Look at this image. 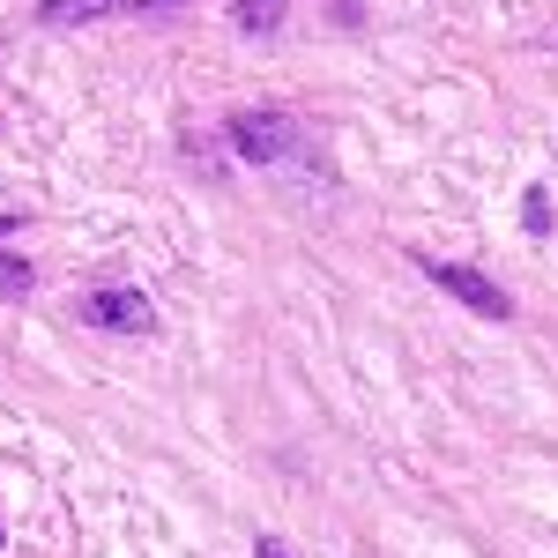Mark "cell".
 Segmentation results:
<instances>
[{
    "mask_svg": "<svg viewBox=\"0 0 558 558\" xmlns=\"http://www.w3.org/2000/svg\"><path fill=\"white\" fill-rule=\"evenodd\" d=\"M128 8H186V0H128Z\"/></svg>",
    "mask_w": 558,
    "mask_h": 558,
    "instance_id": "9c48e42d",
    "label": "cell"
},
{
    "mask_svg": "<svg viewBox=\"0 0 558 558\" xmlns=\"http://www.w3.org/2000/svg\"><path fill=\"white\" fill-rule=\"evenodd\" d=\"M83 320L105 328V336H149V328H157V305L142 299V291H89Z\"/></svg>",
    "mask_w": 558,
    "mask_h": 558,
    "instance_id": "3957f363",
    "label": "cell"
},
{
    "mask_svg": "<svg viewBox=\"0 0 558 558\" xmlns=\"http://www.w3.org/2000/svg\"><path fill=\"white\" fill-rule=\"evenodd\" d=\"M0 544H8V529H0Z\"/></svg>",
    "mask_w": 558,
    "mask_h": 558,
    "instance_id": "30bf717a",
    "label": "cell"
},
{
    "mask_svg": "<svg viewBox=\"0 0 558 558\" xmlns=\"http://www.w3.org/2000/svg\"><path fill=\"white\" fill-rule=\"evenodd\" d=\"M521 223H529V239H544V231H551V194H544V186H529V202H521Z\"/></svg>",
    "mask_w": 558,
    "mask_h": 558,
    "instance_id": "52a82bcc",
    "label": "cell"
},
{
    "mask_svg": "<svg viewBox=\"0 0 558 558\" xmlns=\"http://www.w3.org/2000/svg\"><path fill=\"white\" fill-rule=\"evenodd\" d=\"M417 268H425L432 283H439V291H454V299L470 305V313H484V320H507V313H514V305H507V291H499V283H492V276H476V268H462V260H417Z\"/></svg>",
    "mask_w": 558,
    "mask_h": 558,
    "instance_id": "7a4b0ae2",
    "label": "cell"
},
{
    "mask_svg": "<svg viewBox=\"0 0 558 558\" xmlns=\"http://www.w3.org/2000/svg\"><path fill=\"white\" fill-rule=\"evenodd\" d=\"M283 8H291V0H239V8H231V23H239V31H276V23H283Z\"/></svg>",
    "mask_w": 558,
    "mask_h": 558,
    "instance_id": "5b68a950",
    "label": "cell"
},
{
    "mask_svg": "<svg viewBox=\"0 0 558 558\" xmlns=\"http://www.w3.org/2000/svg\"><path fill=\"white\" fill-rule=\"evenodd\" d=\"M31 283H38V268H31V260H23V254H0V299H23Z\"/></svg>",
    "mask_w": 558,
    "mask_h": 558,
    "instance_id": "8992f818",
    "label": "cell"
},
{
    "mask_svg": "<svg viewBox=\"0 0 558 558\" xmlns=\"http://www.w3.org/2000/svg\"><path fill=\"white\" fill-rule=\"evenodd\" d=\"M254 558H291V551H283L276 536H260V544H254Z\"/></svg>",
    "mask_w": 558,
    "mask_h": 558,
    "instance_id": "ba28073f",
    "label": "cell"
},
{
    "mask_svg": "<svg viewBox=\"0 0 558 558\" xmlns=\"http://www.w3.org/2000/svg\"><path fill=\"white\" fill-rule=\"evenodd\" d=\"M112 8H128V0H38L45 23H97V15H112Z\"/></svg>",
    "mask_w": 558,
    "mask_h": 558,
    "instance_id": "277c9868",
    "label": "cell"
},
{
    "mask_svg": "<svg viewBox=\"0 0 558 558\" xmlns=\"http://www.w3.org/2000/svg\"><path fill=\"white\" fill-rule=\"evenodd\" d=\"M231 149H239L246 165H283V157L299 149V128H291L283 112H231Z\"/></svg>",
    "mask_w": 558,
    "mask_h": 558,
    "instance_id": "6da1fadb",
    "label": "cell"
}]
</instances>
